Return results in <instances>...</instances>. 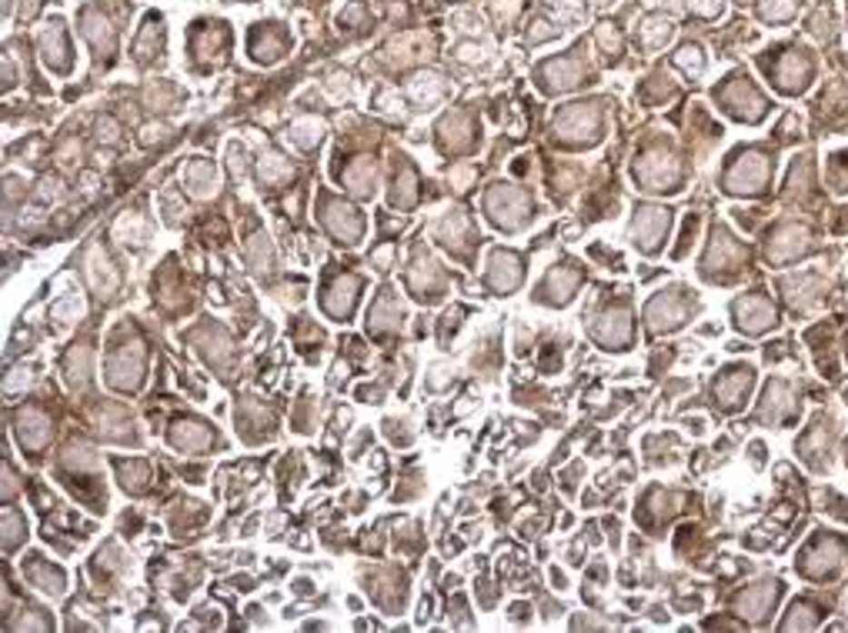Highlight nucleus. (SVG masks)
<instances>
[{
    "label": "nucleus",
    "instance_id": "nucleus-16",
    "mask_svg": "<svg viewBox=\"0 0 848 633\" xmlns=\"http://www.w3.org/2000/svg\"><path fill=\"white\" fill-rule=\"evenodd\" d=\"M244 254H248V267L254 270V274H261V270H271L274 267V247H271V240L264 234H254L244 244Z\"/></svg>",
    "mask_w": 848,
    "mask_h": 633
},
{
    "label": "nucleus",
    "instance_id": "nucleus-20",
    "mask_svg": "<svg viewBox=\"0 0 848 633\" xmlns=\"http://www.w3.org/2000/svg\"><path fill=\"white\" fill-rule=\"evenodd\" d=\"M248 167H251V161H248V151H244V143H231L228 147V170H231V177H244L248 174Z\"/></svg>",
    "mask_w": 848,
    "mask_h": 633
},
{
    "label": "nucleus",
    "instance_id": "nucleus-17",
    "mask_svg": "<svg viewBox=\"0 0 848 633\" xmlns=\"http://www.w3.org/2000/svg\"><path fill=\"white\" fill-rule=\"evenodd\" d=\"M24 540H27V521H24L21 511L7 507V511H4V550L14 553L17 543H24Z\"/></svg>",
    "mask_w": 848,
    "mask_h": 633
},
{
    "label": "nucleus",
    "instance_id": "nucleus-10",
    "mask_svg": "<svg viewBox=\"0 0 848 633\" xmlns=\"http://www.w3.org/2000/svg\"><path fill=\"white\" fill-rule=\"evenodd\" d=\"M24 577H27L41 593H47L51 600H57V597L67 593V577H64V570L57 563L47 560V557H41V553H31V557L24 560Z\"/></svg>",
    "mask_w": 848,
    "mask_h": 633
},
{
    "label": "nucleus",
    "instance_id": "nucleus-4",
    "mask_svg": "<svg viewBox=\"0 0 848 633\" xmlns=\"http://www.w3.org/2000/svg\"><path fill=\"white\" fill-rule=\"evenodd\" d=\"M441 280H445V274H441V267L428 257V250L424 247H414L411 254V267H408V274H404V284H408V290H411L421 304H435V300H441Z\"/></svg>",
    "mask_w": 848,
    "mask_h": 633
},
{
    "label": "nucleus",
    "instance_id": "nucleus-2",
    "mask_svg": "<svg viewBox=\"0 0 848 633\" xmlns=\"http://www.w3.org/2000/svg\"><path fill=\"white\" fill-rule=\"evenodd\" d=\"M167 440H171V447L184 450V453H204L211 447H224L214 424L201 417H174L167 427Z\"/></svg>",
    "mask_w": 848,
    "mask_h": 633
},
{
    "label": "nucleus",
    "instance_id": "nucleus-15",
    "mask_svg": "<svg viewBox=\"0 0 848 633\" xmlns=\"http://www.w3.org/2000/svg\"><path fill=\"white\" fill-rule=\"evenodd\" d=\"M301 477H304V463H301V453L291 450V457H284L281 463V501L288 503L301 487Z\"/></svg>",
    "mask_w": 848,
    "mask_h": 633
},
{
    "label": "nucleus",
    "instance_id": "nucleus-7",
    "mask_svg": "<svg viewBox=\"0 0 848 633\" xmlns=\"http://www.w3.org/2000/svg\"><path fill=\"white\" fill-rule=\"evenodd\" d=\"M361 287H364V280L358 274H341L338 280H331V284L321 290V310L328 316H334L338 324H351V314H354L358 297H361Z\"/></svg>",
    "mask_w": 848,
    "mask_h": 633
},
{
    "label": "nucleus",
    "instance_id": "nucleus-9",
    "mask_svg": "<svg viewBox=\"0 0 848 633\" xmlns=\"http://www.w3.org/2000/svg\"><path fill=\"white\" fill-rule=\"evenodd\" d=\"M404 327V307L391 287H381L378 297L368 307V334L384 337V334H398Z\"/></svg>",
    "mask_w": 848,
    "mask_h": 633
},
{
    "label": "nucleus",
    "instance_id": "nucleus-6",
    "mask_svg": "<svg viewBox=\"0 0 848 633\" xmlns=\"http://www.w3.org/2000/svg\"><path fill=\"white\" fill-rule=\"evenodd\" d=\"M321 224L328 227V234L334 237V244H344V247L361 244V237H364V217H361V210H354L351 204H344V200H334V197H324Z\"/></svg>",
    "mask_w": 848,
    "mask_h": 633
},
{
    "label": "nucleus",
    "instance_id": "nucleus-26",
    "mask_svg": "<svg viewBox=\"0 0 848 633\" xmlns=\"http://www.w3.org/2000/svg\"><path fill=\"white\" fill-rule=\"evenodd\" d=\"M304 627H308V630H331V623L328 620H308Z\"/></svg>",
    "mask_w": 848,
    "mask_h": 633
},
{
    "label": "nucleus",
    "instance_id": "nucleus-22",
    "mask_svg": "<svg viewBox=\"0 0 848 633\" xmlns=\"http://www.w3.org/2000/svg\"><path fill=\"white\" fill-rule=\"evenodd\" d=\"M194 620L211 623V627H221V610H218V603H197V607H194Z\"/></svg>",
    "mask_w": 848,
    "mask_h": 633
},
{
    "label": "nucleus",
    "instance_id": "nucleus-8",
    "mask_svg": "<svg viewBox=\"0 0 848 633\" xmlns=\"http://www.w3.org/2000/svg\"><path fill=\"white\" fill-rule=\"evenodd\" d=\"M84 277H87L91 290L101 297V300H107V297H114L117 290H121V270H117V264L111 260V254L97 244H91L87 254H84Z\"/></svg>",
    "mask_w": 848,
    "mask_h": 633
},
{
    "label": "nucleus",
    "instance_id": "nucleus-5",
    "mask_svg": "<svg viewBox=\"0 0 848 633\" xmlns=\"http://www.w3.org/2000/svg\"><path fill=\"white\" fill-rule=\"evenodd\" d=\"M51 437H54V424L47 410L37 407V404H27V407L17 410V440H21V447L27 450V457L41 460V453L47 450Z\"/></svg>",
    "mask_w": 848,
    "mask_h": 633
},
{
    "label": "nucleus",
    "instance_id": "nucleus-24",
    "mask_svg": "<svg viewBox=\"0 0 848 633\" xmlns=\"http://www.w3.org/2000/svg\"><path fill=\"white\" fill-rule=\"evenodd\" d=\"M231 587H234V590H241V593H251V590H254V577L241 573V577H234V580H231Z\"/></svg>",
    "mask_w": 848,
    "mask_h": 633
},
{
    "label": "nucleus",
    "instance_id": "nucleus-21",
    "mask_svg": "<svg viewBox=\"0 0 848 633\" xmlns=\"http://www.w3.org/2000/svg\"><path fill=\"white\" fill-rule=\"evenodd\" d=\"M448 374H455V370L445 367V364H435V367H431V374H428V380H424V387L431 390V394H438V390L448 384Z\"/></svg>",
    "mask_w": 848,
    "mask_h": 633
},
{
    "label": "nucleus",
    "instance_id": "nucleus-18",
    "mask_svg": "<svg viewBox=\"0 0 848 633\" xmlns=\"http://www.w3.org/2000/svg\"><path fill=\"white\" fill-rule=\"evenodd\" d=\"M381 427H384V437L391 440V443H398V447H411L414 443L411 417H388Z\"/></svg>",
    "mask_w": 848,
    "mask_h": 633
},
{
    "label": "nucleus",
    "instance_id": "nucleus-13",
    "mask_svg": "<svg viewBox=\"0 0 848 633\" xmlns=\"http://www.w3.org/2000/svg\"><path fill=\"white\" fill-rule=\"evenodd\" d=\"M167 521H171L174 537H184V531H194L207 521V507L197 501H177V507L167 511Z\"/></svg>",
    "mask_w": 848,
    "mask_h": 633
},
{
    "label": "nucleus",
    "instance_id": "nucleus-14",
    "mask_svg": "<svg viewBox=\"0 0 848 633\" xmlns=\"http://www.w3.org/2000/svg\"><path fill=\"white\" fill-rule=\"evenodd\" d=\"M91 357H94L91 344H74L64 354V374H67L71 387H84L87 384V377H91Z\"/></svg>",
    "mask_w": 848,
    "mask_h": 633
},
{
    "label": "nucleus",
    "instance_id": "nucleus-11",
    "mask_svg": "<svg viewBox=\"0 0 848 633\" xmlns=\"http://www.w3.org/2000/svg\"><path fill=\"white\" fill-rule=\"evenodd\" d=\"M184 187H187V194L197 197V200L214 197V190H218V174H214V164H211V161H204V157H194V161L184 167Z\"/></svg>",
    "mask_w": 848,
    "mask_h": 633
},
{
    "label": "nucleus",
    "instance_id": "nucleus-12",
    "mask_svg": "<svg viewBox=\"0 0 848 633\" xmlns=\"http://www.w3.org/2000/svg\"><path fill=\"white\" fill-rule=\"evenodd\" d=\"M114 467H117V481H121V487H124L127 493L141 497V493L151 491V463H147V460L114 457Z\"/></svg>",
    "mask_w": 848,
    "mask_h": 633
},
{
    "label": "nucleus",
    "instance_id": "nucleus-23",
    "mask_svg": "<svg viewBox=\"0 0 848 633\" xmlns=\"http://www.w3.org/2000/svg\"><path fill=\"white\" fill-rule=\"evenodd\" d=\"M141 523H144V521H141V513H137V511H127L124 517H121V533H124V537H137V531H141Z\"/></svg>",
    "mask_w": 848,
    "mask_h": 633
},
{
    "label": "nucleus",
    "instance_id": "nucleus-3",
    "mask_svg": "<svg viewBox=\"0 0 848 633\" xmlns=\"http://www.w3.org/2000/svg\"><path fill=\"white\" fill-rule=\"evenodd\" d=\"M234 424L241 427V437H244V443H251V447L278 437L274 414H271V407H264V400H258V397H241V404L234 407Z\"/></svg>",
    "mask_w": 848,
    "mask_h": 633
},
{
    "label": "nucleus",
    "instance_id": "nucleus-19",
    "mask_svg": "<svg viewBox=\"0 0 848 633\" xmlns=\"http://www.w3.org/2000/svg\"><path fill=\"white\" fill-rule=\"evenodd\" d=\"M288 137H291V143H294V147H301V151H311V147H318V143H321V123H318V121L298 123V127H294Z\"/></svg>",
    "mask_w": 848,
    "mask_h": 633
},
{
    "label": "nucleus",
    "instance_id": "nucleus-1",
    "mask_svg": "<svg viewBox=\"0 0 848 633\" xmlns=\"http://www.w3.org/2000/svg\"><path fill=\"white\" fill-rule=\"evenodd\" d=\"M127 334H131L127 324L114 330L111 354H107V384L121 394H137L144 384V344L137 337L131 340Z\"/></svg>",
    "mask_w": 848,
    "mask_h": 633
},
{
    "label": "nucleus",
    "instance_id": "nucleus-25",
    "mask_svg": "<svg viewBox=\"0 0 848 633\" xmlns=\"http://www.w3.org/2000/svg\"><path fill=\"white\" fill-rule=\"evenodd\" d=\"M291 590H294V597H301V600H304V597H311V593H314V583L301 577V580H294V587H291Z\"/></svg>",
    "mask_w": 848,
    "mask_h": 633
}]
</instances>
